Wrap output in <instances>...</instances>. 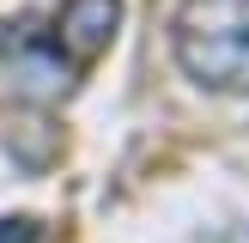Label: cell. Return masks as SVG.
Instances as JSON below:
<instances>
[{
	"label": "cell",
	"instance_id": "obj_1",
	"mask_svg": "<svg viewBox=\"0 0 249 243\" xmlns=\"http://www.w3.org/2000/svg\"><path fill=\"white\" fill-rule=\"evenodd\" d=\"M177 61L207 91H243L249 85V0H182Z\"/></svg>",
	"mask_w": 249,
	"mask_h": 243
},
{
	"label": "cell",
	"instance_id": "obj_2",
	"mask_svg": "<svg viewBox=\"0 0 249 243\" xmlns=\"http://www.w3.org/2000/svg\"><path fill=\"white\" fill-rule=\"evenodd\" d=\"M116 24H122V0H67V6H61L55 43L67 49L73 61H91V55H104V49H109Z\"/></svg>",
	"mask_w": 249,
	"mask_h": 243
},
{
	"label": "cell",
	"instance_id": "obj_3",
	"mask_svg": "<svg viewBox=\"0 0 249 243\" xmlns=\"http://www.w3.org/2000/svg\"><path fill=\"white\" fill-rule=\"evenodd\" d=\"M0 243H36V219H0Z\"/></svg>",
	"mask_w": 249,
	"mask_h": 243
}]
</instances>
